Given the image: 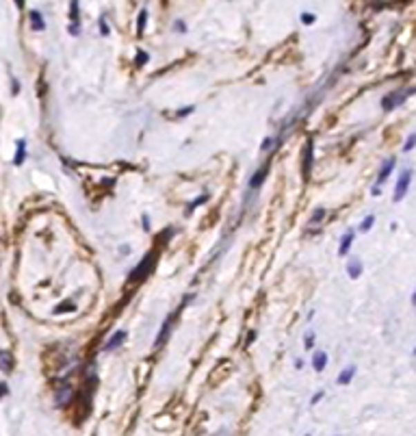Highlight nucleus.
<instances>
[{"label":"nucleus","mask_w":416,"mask_h":436,"mask_svg":"<svg viewBox=\"0 0 416 436\" xmlns=\"http://www.w3.org/2000/svg\"><path fill=\"white\" fill-rule=\"evenodd\" d=\"M154 258H156V252H150L146 258H143V261L131 271V282H139V280H143L148 276V273L152 271V267H154V263H156Z\"/></svg>","instance_id":"1"},{"label":"nucleus","mask_w":416,"mask_h":436,"mask_svg":"<svg viewBox=\"0 0 416 436\" xmlns=\"http://www.w3.org/2000/svg\"><path fill=\"white\" fill-rule=\"evenodd\" d=\"M303 163H301V174H303V181L310 179V172H312V163H314V139L310 137L306 141V145H303Z\"/></svg>","instance_id":"2"},{"label":"nucleus","mask_w":416,"mask_h":436,"mask_svg":"<svg viewBox=\"0 0 416 436\" xmlns=\"http://www.w3.org/2000/svg\"><path fill=\"white\" fill-rule=\"evenodd\" d=\"M410 183H412V170H404L401 174H399V181H397V189H395V196H393L395 202H401L406 198Z\"/></svg>","instance_id":"3"},{"label":"nucleus","mask_w":416,"mask_h":436,"mask_svg":"<svg viewBox=\"0 0 416 436\" xmlns=\"http://www.w3.org/2000/svg\"><path fill=\"white\" fill-rule=\"evenodd\" d=\"M412 91L408 89V91H399V89H395V91H390L386 98L381 100V107H384V111H393L395 107H399V105H404L406 102V98L410 96Z\"/></svg>","instance_id":"4"},{"label":"nucleus","mask_w":416,"mask_h":436,"mask_svg":"<svg viewBox=\"0 0 416 436\" xmlns=\"http://www.w3.org/2000/svg\"><path fill=\"white\" fill-rule=\"evenodd\" d=\"M173 317L176 315H169L165 321H163V326H161V330H158V334H156V338H154V347L156 349H161L167 341H169V336H171V324H173Z\"/></svg>","instance_id":"5"},{"label":"nucleus","mask_w":416,"mask_h":436,"mask_svg":"<svg viewBox=\"0 0 416 436\" xmlns=\"http://www.w3.org/2000/svg\"><path fill=\"white\" fill-rule=\"evenodd\" d=\"M395 163H397V161L390 156V158L386 161V163H384V167L379 170V174H377V181H375V187H373V196H379V187H381L384 183L388 181V176H390V174H393V170H395Z\"/></svg>","instance_id":"6"},{"label":"nucleus","mask_w":416,"mask_h":436,"mask_svg":"<svg viewBox=\"0 0 416 436\" xmlns=\"http://www.w3.org/2000/svg\"><path fill=\"white\" fill-rule=\"evenodd\" d=\"M267 172H269V163L263 165L258 172H254V176L249 179V189H252V191H256V189H261V187H263V183H265V179H267Z\"/></svg>","instance_id":"7"},{"label":"nucleus","mask_w":416,"mask_h":436,"mask_svg":"<svg viewBox=\"0 0 416 436\" xmlns=\"http://www.w3.org/2000/svg\"><path fill=\"white\" fill-rule=\"evenodd\" d=\"M358 374V367L356 365H349L347 369H343L341 374H339V378H336V384H341V386H347L351 380H354V376Z\"/></svg>","instance_id":"8"},{"label":"nucleus","mask_w":416,"mask_h":436,"mask_svg":"<svg viewBox=\"0 0 416 436\" xmlns=\"http://www.w3.org/2000/svg\"><path fill=\"white\" fill-rule=\"evenodd\" d=\"M126 336H128V334H126V330H117V332H115V334L111 336L108 341L104 343V349H106V352H113L115 347H120V345L126 341Z\"/></svg>","instance_id":"9"},{"label":"nucleus","mask_w":416,"mask_h":436,"mask_svg":"<svg viewBox=\"0 0 416 436\" xmlns=\"http://www.w3.org/2000/svg\"><path fill=\"white\" fill-rule=\"evenodd\" d=\"M354 237L356 233L354 230H347L341 239V246H339V256H347V252L351 250V244H354Z\"/></svg>","instance_id":"10"},{"label":"nucleus","mask_w":416,"mask_h":436,"mask_svg":"<svg viewBox=\"0 0 416 436\" xmlns=\"http://www.w3.org/2000/svg\"><path fill=\"white\" fill-rule=\"evenodd\" d=\"M28 20H30V28H33V30H46L44 15L37 9H33V11L28 13Z\"/></svg>","instance_id":"11"},{"label":"nucleus","mask_w":416,"mask_h":436,"mask_svg":"<svg viewBox=\"0 0 416 436\" xmlns=\"http://www.w3.org/2000/svg\"><path fill=\"white\" fill-rule=\"evenodd\" d=\"M0 371H5V374L13 371V356L7 349H0Z\"/></svg>","instance_id":"12"},{"label":"nucleus","mask_w":416,"mask_h":436,"mask_svg":"<svg viewBox=\"0 0 416 436\" xmlns=\"http://www.w3.org/2000/svg\"><path fill=\"white\" fill-rule=\"evenodd\" d=\"M325 365H328V354L325 352H314V356H312L314 371H319V374H321V371L325 369Z\"/></svg>","instance_id":"13"},{"label":"nucleus","mask_w":416,"mask_h":436,"mask_svg":"<svg viewBox=\"0 0 416 436\" xmlns=\"http://www.w3.org/2000/svg\"><path fill=\"white\" fill-rule=\"evenodd\" d=\"M26 158V139L18 141V150H15V158H13V165H22Z\"/></svg>","instance_id":"14"},{"label":"nucleus","mask_w":416,"mask_h":436,"mask_svg":"<svg viewBox=\"0 0 416 436\" xmlns=\"http://www.w3.org/2000/svg\"><path fill=\"white\" fill-rule=\"evenodd\" d=\"M70 22H81V0H70Z\"/></svg>","instance_id":"15"},{"label":"nucleus","mask_w":416,"mask_h":436,"mask_svg":"<svg viewBox=\"0 0 416 436\" xmlns=\"http://www.w3.org/2000/svg\"><path fill=\"white\" fill-rule=\"evenodd\" d=\"M347 273H349V278H360V273H362V263L360 261H349L347 263Z\"/></svg>","instance_id":"16"},{"label":"nucleus","mask_w":416,"mask_h":436,"mask_svg":"<svg viewBox=\"0 0 416 436\" xmlns=\"http://www.w3.org/2000/svg\"><path fill=\"white\" fill-rule=\"evenodd\" d=\"M146 24H148V9L143 7L139 11V18H137V35H143V30H146Z\"/></svg>","instance_id":"17"},{"label":"nucleus","mask_w":416,"mask_h":436,"mask_svg":"<svg viewBox=\"0 0 416 436\" xmlns=\"http://www.w3.org/2000/svg\"><path fill=\"white\" fill-rule=\"evenodd\" d=\"M70 395H72L70 384H63L61 389L57 391V403H59V406H63V403H66V401L70 399Z\"/></svg>","instance_id":"18"},{"label":"nucleus","mask_w":416,"mask_h":436,"mask_svg":"<svg viewBox=\"0 0 416 436\" xmlns=\"http://www.w3.org/2000/svg\"><path fill=\"white\" fill-rule=\"evenodd\" d=\"M373 224H375V215H366V217L362 219V224L358 226V230H360V233H369V230L373 228Z\"/></svg>","instance_id":"19"},{"label":"nucleus","mask_w":416,"mask_h":436,"mask_svg":"<svg viewBox=\"0 0 416 436\" xmlns=\"http://www.w3.org/2000/svg\"><path fill=\"white\" fill-rule=\"evenodd\" d=\"M98 26H100V35H104V37H108V35H111V26H108L106 15H102V18L98 20Z\"/></svg>","instance_id":"20"},{"label":"nucleus","mask_w":416,"mask_h":436,"mask_svg":"<svg viewBox=\"0 0 416 436\" xmlns=\"http://www.w3.org/2000/svg\"><path fill=\"white\" fill-rule=\"evenodd\" d=\"M74 309H76V306H74L70 300H66L63 304H59V306H57V309H55V313H57V315H63L66 311H74Z\"/></svg>","instance_id":"21"},{"label":"nucleus","mask_w":416,"mask_h":436,"mask_svg":"<svg viewBox=\"0 0 416 436\" xmlns=\"http://www.w3.org/2000/svg\"><path fill=\"white\" fill-rule=\"evenodd\" d=\"M148 61H150V55H148L146 51H137V59H135V63H137L139 68H143V66H146Z\"/></svg>","instance_id":"22"},{"label":"nucleus","mask_w":416,"mask_h":436,"mask_svg":"<svg viewBox=\"0 0 416 436\" xmlns=\"http://www.w3.org/2000/svg\"><path fill=\"white\" fill-rule=\"evenodd\" d=\"M323 217H325V208H316V211L312 213V217H310V226H316Z\"/></svg>","instance_id":"23"},{"label":"nucleus","mask_w":416,"mask_h":436,"mask_svg":"<svg viewBox=\"0 0 416 436\" xmlns=\"http://www.w3.org/2000/svg\"><path fill=\"white\" fill-rule=\"evenodd\" d=\"M276 143H278V139H276V137H267V139L263 141V145H261V150H263V152H269L271 148H274Z\"/></svg>","instance_id":"24"},{"label":"nucleus","mask_w":416,"mask_h":436,"mask_svg":"<svg viewBox=\"0 0 416 436\" xmlns=\"http://www.w3.org/2000/svg\"><path fill=\"white\" fill-rule=\"evenodd\" d=\"M301 22L306 24V26H310V24L316 22V15H314V13H308V11H303V13H301Z\"/></svg>","instance_id":"25"},{"label":"nucleus","mask_w":416,"mask_h":436,"mask_svg":"<svg viewBox=\"0 0 416 436\" xmlns=\"http://www.w3.org/2000/svg\"><path fill=\"white\" fill-rule=\"evenodd\" d=\"M314 341H316V336H314V332H308L306 334V338H303V347H306L308 352L314 347Z\"/></svg>","instance_id":"26"},{"label":"nucleus","mask_w":416,"mask_h":436,"mask_svg":"<svg viewBox=\"0 0 416 436\" xmlns=\"http://www.w3.org/2000/svg\"><path fill=\"white\" fill-rule=\"evenodd\" d=\"M68 33L74 35V37L81 35V22H70V24H68Z\"/></svg>","instance_id":"27"},{"label":"nucleus","mask_w":416,"mask_h":436,"mask_svg":"<svg viewBox=\"0 0 416 436\" xmlns=\"http://www.w3.org/2000/svg\"><path fill=\"white\" fill-rule=\"evenodd\" d=\"M193 111H196V107L189 105V107H185V109H180L178 113H176V118H185V116H189V113H193Z\"/></svg>","instance_id":"28"},{"label":"nucleus","mask_w":416,"mask_h":436,"mask_svg":"<svg viewBox=\"0 0 416 436\" xmlns=\"http://www.w3.org/2000/svg\"><path fill=\"white\" fill-rule=\"evenodd\" d=\"M173 30H178L180 35H185V33H187V24H185L182 20H176V22H173Z\"/></svg>","instance_id":"29"},{"label":"nucleus","mask_w":416,"mask_h":436,"mask_svg":"<svg viewBox=\"0 0 416 436\" xmlns=\"http://www.w3.org/2000/svg\"><path fill=\"white\" fill-rule=\"evenodd\" d=\"M325 397V391H316L314 395H312V399H310V406H316L319 401H321Z\"/></svg>","instance_id":"30"},{"label":"nucleus","mask_w":416,"mask_h":436,"mask_svg":"<svg viewBox=\"0 0 416 436\" xmlns=\"http://www.w3.org/2000/svg\"><path fill=\"white\" fill-rule=\"evenodd\" d=\"M414 143H416V135H410L408 141H406V145H404V152H410L414 148Z\"/></svg>","instance_id":"31"},{"label":"nucleus","mask_w":416,"mask_h":436,"mask_svg":"<svg viewBox=\"0 0 416 436\" xmlns=\"http://www.w3.org/2000/svg\"><path fill=\"white\" fill-rule=\"evenodd\" d=\"M206 198H208V196H200V198H198L193 204H189V211H187V215H189V213H193V208H196V206H200L202 202H206Z\"/></svg>","instance_id":"32"},{"label":"nucleus","mask_w":416,"mask_h":436,"mask_svg":"<svg viewBox=\"0 0 416 436\" xmlns=\"http://www.w3.org/2000/svg\"><path fill=\"white\" fill-rule=\"evenodd\" d=\"M9 393V389H7V384L5 382H0V397H5Z\"/></svg>","instance_id":"33"},{"label":"nucleus","mask_w":416,"mask_h":436,"mask_svg":"<svg viewBox=\"0 0 416 436\" xmlns=\"http://www.w3.org/2000/svg\"><path fill=\"white\" fill-rule=\"evenodd\" d=\"M254 338H256V332H249V336H247V343H245V345H252V343H254Z\"/></svg>","instance_id":"34"},{"label":"nucleus","mask_w":416,"mask_h":436,"mask_svg":"<svg viewBox=\"0 0 416 436\" xmlns=\"http://www.w3.org/2000/svg\"><path fill=\"white\" fill-rule=\"evenodd\" d=\"M143 228H146V230H150V219H148V215L143 217Z\"/></svg>","instance_id":"35"},{"label":"nucleus","mask_w":416,"mask_h":436,"mask_svg":"<svg viewBox=\"0 0 416 436\" xmlns=\"http://www.w3.org/2000/svg\"><path fill=\"white\" fill-rule=\"evenodd\" d=\"M295 369H303V361H301V358L295 361Z\"/></svg>","instance_id":"36"},{"label":"nucleus","mask_w":416,"mask_h":436,"mask_svg":"<svg viewBox=\"0 0 416 436\" xmlns=\"http://www.w3.org/2000/svg\"><path fill=\"white\" fill-rule=\"evenodd\" d=\"M24 3H26V0H15V5H18V9H22V7H24Z\"/></svg>","instance_id":"37"},{"label":"nucleus","mask_w":416,"mask_h":436,"mask_svg":"<svg viewBox=\"0 0 416 436\" xmlns=\"http://www.w3.org/2000/svg\"><path fill=\"white\" fill-rule=\"evenodd\" d=\"M303 436H312V434H303Z\"/></svg>","instance_id":"38"},{"label":"nucleus","mask_w":416,"mask_h":436,"mask_svg":"<svg viewBox=\"0 0 416 436\" xmlns=\"http://www.w3.org/2000/svg\"><path fill=\"white\" fill-rule=\"evenodd\" d=\"M336 436H339V434H336Z\"/></svg>","instance_id":"39"}]
</instances>
